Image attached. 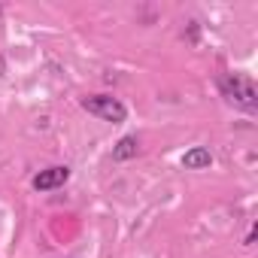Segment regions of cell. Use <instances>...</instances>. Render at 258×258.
Instances as JSON below:
<instances>
[{"label":"cell","mask_w":258,"mask_h":258,"mask_svg":"<svg viewBox=\"0 0 258 258\" xmlns=\"http://www.w3.org/2000/svg\"><path fill=\"white\" fill-rule=\"evenodd\" d=\"M140 155V140H137V134H127V137H121L115 146H112V161H131V158H137Z\"/></svg>","instance_id":"5"},{"label":"cell","mask_w":258,"mask_h":258,"mask_svg":"<svg viewBox=\"0 0 258 258\" xmlns=\"http://www.w3.org/2000/svg\"><path fill=\"white\" fill-rule=\"evenodd\" d=\"M67 179H70V167H67V164H55V167L40 170V173L31 179V185H34L37 191H52V188H61Z\"/></svg>","instance_id":"3"},{"label":"cell","mask_w":258,"mask_h":258,"mask_svg":"<svg viewBox=\"0 0 258 258\" xmlns=\"http://www.w3.org/2000/svg\"><path fill=\"white\" fill-rule=\"evenodd\" d=\"M216 85H219V94L231 106H237L243 112H255L258 109V91H255V82L246 73H222L216 79Z\"/></svg>","instance_id":"1"},{"label":"cell","mask_w":258,"mask_h":258,"mask_svg":"<svg viewBox=\"0 0 258 258\" xmlns=\"http://www.w3.org/2000/svg\"><path fill=\"white\" fill-rule=\"evenodd\" d=\"M179 164H182L185 170H207V167L213 164V152H210L207 146H191V149L179 158Z\"/></svg>","instance_id":"4"},{"label":"cell","mask_w":258,"mask_h":258,"mask_svg":"<svg viewBox=\"0 0 258 258\" xmlns=\"http://www.w3.org/2000/svg\"><path fill=\"white\" fill-rule=\"evenodd\" d=\"M255 234H258V231H255V228H252V231H249V234H246V246H252V243H255Z\"/></svg>","instance_id":"6"},{"label":"cell","mask_w":258,"mask_h":258,"mask_svg":"<svg viewBox=\"0 0 258 258\" xmlns=\"http://www.w3.org/2000/svg\"><path fill=\"white\" fill-rule=\"evenodd\" d=\"M0 13H4V10H0Z\"/></svg>","instance_id":"7"},{"label":"cell","mask_w":258,"mask_h":258,"mask_svg":"<svg viewBox=\"0 0 258 258\" xmlns=\"http://www.w3.org/2000/svg\"><path fill=\"white\" fill-rule=\"evenodd\" d=\"M79 103H82V109H85L88 115H97L100 121L121 124V121L127 118V106H124L118 97H112V94H88V97H82Z\"/></svg>","instance_id":"2"}]
</instances>
